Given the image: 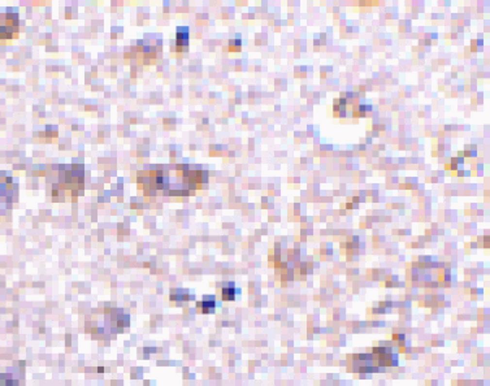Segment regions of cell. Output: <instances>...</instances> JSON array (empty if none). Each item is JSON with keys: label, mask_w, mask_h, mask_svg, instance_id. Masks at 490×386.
I'll list each match as a JSON object with an SVG mask.
<instances>
[{"label": "cell", "mask_w": 490, "mask_h": 386, "mask_svg": "<svg viewBox=\"0 0 490 386\" xmlns=\"http://www.w3.org/2000/svg\"><path fill=\"white\" fill-rule=\"evenodd\" d=\"M176 45L177 49L186 48L189 45V28L186 26H179L176 30Z\"/></svg>", "instance_id": "3957f363"}, {"label": "cell", "mask_w": 490, "mask_h": 386, "mask_svg": "<svg viewBox=\"0 0 490 386\" xmlns=\"http://www.w3.org/2000/svg\"><path fill=\"white\" fill-rule=\"evenodd\" d=\"M372 351L373 355H382V354H392L393 349L392 347H375Z\"/></svg>", "instance_id": "8992f818"}, {"label": "cell", "mask_w": 490, "mask_h": 386, "mask_svg": "<svg viewBox=\"0 0 490 386\" xmlns=\"http://www.w3.org/2000/svg\"><path fill=\"white\" fill-rule=\"evenodd\" d=\"M216 308V301L213 295H204L202 302L196 303V311H200L204 315L213 313Z\"/></svg>", "instance_id": "7a4b0ae2"}, {"label": "cell", "mask_w": 490, "mask_h": 386, "mask_svg": "<svg viewBox=\"0 0 490 386\" xmlns=\"http://www.w3.org/2000/svg\"><path fill=\"white\" fill-rule=\"evenodd\" d=\"M239 291H241V290L235 288L234 282L224 284L223 289H221V298H223L224 302H233Z\"/></svg>", "instance_id": "277c9868"}, {"label": "cell", "mask_w": 490, "mask_h": 386, "mask_svg": "<svg viewBox=\"0 0 490 386\" xmlns=\"http://www.w3.org/2000/svg\"><path fill=\"white\" fill-rule=\"evenodd\" d=\"M190 299H194V295L193 294H189L187 290H182V289H179V290H172L170 291V301L173 302H189Z\"/></svg>", "instance_id": "5b68a950"}, {"label": "cell", "mask_w": 490, "mask_h": 386, "mask_svg": "<svg viewBox=\"0 0 490 386\" xmlns=\"http://www.w3.org/2000/svg\"><path fill=\"white\" fill-rule=\"evenodd\" d=\"M112 326L114 332H122L129 326V316L122 313L121 309H116V312L112 313Z\"/></svg>", "instance_id": "6da1fadb"}]
</instances>
